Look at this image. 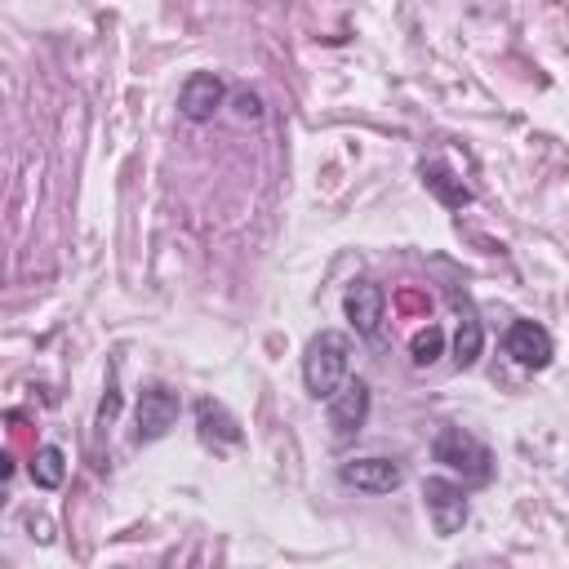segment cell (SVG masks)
Returning a JSON list of instances; mask_svg holds the SVG:
<instances>
[{"mask_svg":"<svg viewBox=\"0 0 569 569\" xmlns=\"http://www.w3.org/2000/svg\"><path fill=\"white\" fill-rule=\"evenodd\" d=\"M302 382L316 400H333L347 382H351V338L338 329H320L307 342L302 356Z\"/></svg>","mask_w":569,"mask_h":569,"instance_id":"cell-1","label":"cell"},{"mask_svg":"<svg viewBox=\"0 0 569 569\" xmlns=\"http://www.w3.org/2000/svg\"><path fill=\"white\" fill-rule=\"evenodd\" d=\"M431 458L449 471H462L467 480H489L493 476V453L480 436L462 431V427H440L431 440Z\"/></svg>","mask_w":569,"mask_h":569,"instance_id":"cell-2","label":"cell"},{"mask_svg":"<svg viewBox=\"0 0 569 569\" xmlns=\"http://www.w3.org/2000/svg\"><path fill=\"white\" fill-rule=\"evenodd\" d=\"M422 502H427V516H431V529L440 533V538H453L462 525H467V493H462V485H453V480H445V476H431V480H422Z\"/></svg>","mask_w":569,"mask_h":569,"instance_id":"cell-3","label":"cell"},{"mask_svg":"<svg viewBox=\"0 0 569 569\" xmlns=\"http://www.w3.org/2000/svg\"><path fill=\"white\" fill-rule=\"evenodd\" d=\"M502 351L520 365V369H547L556 347H551V333L538 325V320H511L507 333H502Z\"/></svg>","mask_w":569,"mask_h":569,"instance_id":"cell-4","label":"cell"},{"mask_svg":"<svg viewBox=\"0 0 569 569\" xmlns=\"http://www.w3.org/2000/svg\"><path fill=\"white\" fill-rule=\"evenodd\" d=\"M382 311H387V293L373 280H351L342 293V316L360 338H373L382 329Z\"/></svg>","mask_w":569,"mask_h":569,"instance_id":"cell-5","label":"cell"},{"mask_svg":"<svg viewBox=\"0 0 569 569\" xmlns=\"http://www.w3.org/2000/svg\"><path fill=\"white\" fill-rule=\"evenodd\" d=\"M178 409H182V400L173 387H164V382L142 387L138 391V440H160L178 422Z\"/></svg>","mask_w":569,"mask_h":569,"instance_id":"cell-6","label":"cell"},{"mask_svg":"<svg viewBox=\"0 0 569 569\" xmlns=\"http://www.w3.org/2000/svg\"><path fill=\"white\" fill-rule=\"evenodd\" d=\"M222 98H227L222 76H213V71H191V76L182 80V89H178V111H182L191 124H204V120H213V111L222 107Z\"/></svg>","mask_w":569,"mask_h":569,"instance_id":"cell-7","label":"cell"},{"mask_svg":"<svg viewBox=\"0 0 569 569\" xmlns=\"http://www.w3.org/2000/svg\"><path fill=\"white\" fill-rule=\"evenodd\" d=\"M338 480L347 489H360V493H391V489H400L405 471L391 458H351L338 467Z\"/></svg>","mask_w":569,"mask_h":569,"instance_id":"cell-8","label":"cell"},{"mask_svg":"<svg viewBox=\"0 0 569 569\" xmlns=\"http://www.w3.org/2000/svg\"><path fill=\"white\" fill-rule=\"evenodd\" d=\"M369 418V387L360 378H351L333 400H329V427H333V440H351Z\"/></svg>","mask_w":569,"mask_h":569,"instance_id":"cell-9","label":"cell"},{"mask_svg":"<svg viewBox=\"0 0 569 569\" xmlns=\"http://www.w3.org/2000/svg\"><path fill=\"white\" fill-rule=\"evenodd\" d=\"M196 422H200V440L204 445H213V449H236L240 440H244V431H240V422L218 405V400H196Z\"/></svg>","mask_w":569,"mask_h":569,"instance_id":"cell-10","label":"cell"},{"mask_svg":"<svg viewBox=\"0 0 569 569\" xmlns=\"http://www.w3.org/2000/svg\"><path fill=\"white\" fill-rule=\"evenodd\" d=\"M418 173H422V187L440 200V204H449V209H462V204H471V187L445 164V160H422L418 164Z\"/></svg>","mask_w":569,"mask_h":569,"instance_id":"cell-11","label":"cell"},{"mask_svg":"<svg viewBox=\"0 0 569 569\" xmlns=\"http://www.w3.org/2000/svg\"><path fill=\"white\" fill-rule=\"evenodd\" d=\"M480 347H485V329H480L476 311L458 302V333H453V360H458V369H471L480 360Z\"/></svg>","mask_w":569,"mask_h":569,"instance_id":"cell-12","label":"cell"},{"mask_svg":"<svg viewBox=\"0 0 569 569\" xmlns=\"http://www.w3.org/2000/svg\"><path fill=\"white\" fill-rule=\"evenodd\" d=\"M31 480H36L40 489H58V485L67 480V453H62L58 445H40L36 458H31Z\"/></svg>","mask_w":569,"mask_h":569,"instance_id":"cell-13","label":"cell"},{"mask_svg":"<svg viewBox=\"0 0 569 569\" xmlns=\"http://www.w3.org/2000/svg\"><path fill=\"white\" fill-rule=\"evenodd\" d=\"M440 351H445V329L440 325H427V329H418L413 338H409V360L422 369V365H431V360H440Z\"/></svg>","mask_w":569,"mask_h":569,"instance_id":"cell-14","label":"cell"},{"mask_svg":"<svg viewBox=\"0 0 569 569\" xmlns=\"http://www.w3.org/2000/svg\"><path fill=\"white\" fill-rule=\"evenodd\" d=\"M231 107H236V116H240V120H262V98H258V93H249V89H236Z\"/></svg>","mask_w":569,"mask_h":569,"instance_id":"cell-15","label":"cell"}]
</instances>
